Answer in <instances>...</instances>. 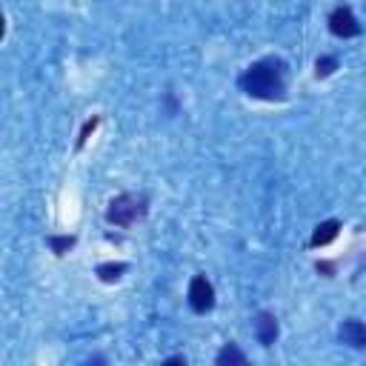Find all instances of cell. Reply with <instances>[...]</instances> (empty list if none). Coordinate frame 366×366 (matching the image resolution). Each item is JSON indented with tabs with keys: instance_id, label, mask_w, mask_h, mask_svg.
<instances>
[{
	"instance_id": "obj_1",
	"label": "cell",
	"mask_w": 366,
	"mask_h": 366,
	"mask_svg": "<svg viewBox=\"0 0 366 366\" xmlns=\"http://www.w3.org/2000/svg\"><path fill=\"white\" fill-rule=\"evenodd\" d=\"M240 89L252 97H263V100H277L283 97V74L280 66L274 60H260L254 66H249L240 74Z\"/></svg>"
},
{
	"instance_id": "obj_2",
	"label": "cell",
	"mask_w": 366,
	"mask_h": 366,
	"mask_svg": "<svg viewBox=\"0 0 366 366\" xmlns=\"http://www.w3.org/2000/svg\"><path fill=\"white\" fill-rule=\"evenodd\" d=\"M140 214H143V200H137L132 194H117L106 209V220L114 226H132Z\"/></svg>"
},
{
	"instance_id": "obj_3",
	"label": "cell",
	"mask_w": 366,
	"mask_h": 366,
	"mask_svg": "<svg viewBox=\"0 0 366 366\" xmlns=\"http://www.w3.org/2000/svg\"><path fill=\"white\" fill-rule=\"evenodd\" d=\"M189 306L197 315H203V312H209L214 306V289H212V283L203 274L192 277V283H189Z\"/></svg>"
},
{
	"instance_id": "obj_4",
	"label": "cell",
	"mask_w": 366,
	"mask_h": 366,
	"mask_svg": "<svg viewBox=\"0 0 366 366\" xmlns=\"http://www.w3.org/2000/svg\"><path fill=\"white\" fill-rule=\"evenodd\" d=\"M329 29L337 37H355V34H360V23H357V17L352 14L349 6H340V9H335L329 14Z\"/></svg>"
},
{
	"instance_id": "obj_5",
	"label": "cell",
	"mask_w": 366,
	"mask_h": 366,
	"mask_svg": "<svg viewBox=\"0 0 366 366\" xmlns=\"http://www.w3.org/2000/svg\"><path fill=\"white\" fill-rule=\"evenodd\" d=\"M340 343H346V346H355V349H366V326L363 323H357V320H346L343 326H340Z\"/></svg>"
},
{
	"instance_id": "obj_6",
	"label": "cell",
	"mask_w": 366,
	"mask_h": 366,
	"mask_svg": "<svg viewBox=\"0 0 366 366\" xmlns=\"http://www.w3.org/2000/svg\"><path fill=\"white\" fill-rule=\"evenodd\" d=\"M274 337H277V320L263 312V315L257 317V340H260L263 346H272Z\"/></svg>"
},
{
	"instance_id": "obj_7",
	"label": "cell",
	"mask_w": 366,
	"mask_h": 366,
	"mask_svg": "<svg viewBox=\"0 0 366 366\" xmlns=\"http://www.w3.org/2000/svg\"><path fill=\"white\" fill-rule=\"evenodd\" d=\"M337 232H340V223H337V220H323V223L315 229V234H312V246H326V243H332V240L337 237Z\"/></svg>"
},
{
	"instance_id": "obj_8",
	"label": "cell",
	"mask_w": 366,
	"mask_h": 366,
	"mask_svg": "<svg viewBox=\"0 0 366 366\" xmlns=\"http://www.w3.org/2000/svg\"><path fill=\"white\" fill-rule=\"evenodd\" d=\"M229 363H246V355L234 343H229V346H223L217 352V366H229Z\"/></svg>"
},
{
	"instance_id": "obj_9",
	"label": "cell",
	"mask_w": 366,
	"mask_h": 366,
	"mask_svg": "<svg viewBox=\"0 0 366 366\" xmlns=\"http://www.w3.org/2000/svg\"><path fill=\"white\" fill-rule=\"evenodd\" d=\"M123 272H126V263H103V266H97V274H100V280H106V283L117 280Z\"/></svg>"
},
{
	"instance_id": "obj_10",
	"label": "cell",
	"mask_w": 366,
	"mask_h": 366,
	"mask_svg": "<svg viewBox=\"0 0 366 366\" xmlns=\"http://www.w3.org/2000/svg\"><path fill=\"white\" fill-rule=\"evenodd\" d=\"M49 246H51L57 254H63L66 249H71V246H74V237H71V234H69V237H49Z\"/></svg>"
},
{
	"instance_id": "obj_11",
	"label": "cell",
	"mask_w": 366,
	"mask_h": 366,
	"mask_svg": "<svg viewBox=\"0 0 366 366\" xmlns=\"http://www.w3.org/2000/svg\"><path fill=\"white\" fill-rule=\"evenodd\" d=\"M335 66H337V60H335V57H320V60H317V77L332 74V71H335Z\"/></svg>"
},
{
	"instance_id": "obj_12",
	"label": "cell",
	"mask_w": 366,
	"mask_h": 366,
	"mask_svg": "<svg viewBox=\"0 0 366 366\" xmlns=\"http://www.w3.org/2000/svg\"><path fill=\"white\" fill-rule=\"evenodd\" d=\"M94 126H97V120H89V123L83 126V132H80V137H77V146H83V143H86V137L94 132Z\"/></svg>"
}]
</instances>
